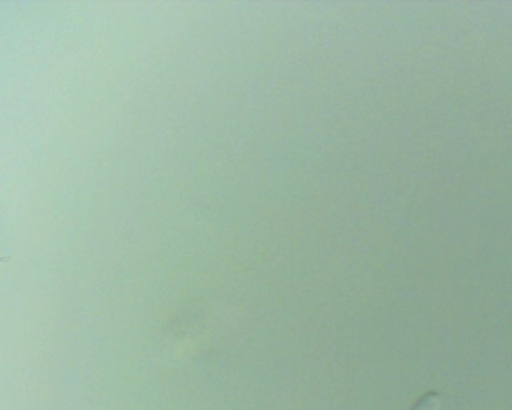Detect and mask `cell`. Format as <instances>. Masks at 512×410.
<instances>
[{
    "instance_id": "1",
    "label": "cell",
    "mask_w": 512,
    "mask_h": 410,
    "mask_svg": "<svg viewBox=\"0 0 512 410\" xmlns=\"http://www.w3.org/2000/svg\"><path fill=\"white\" fill-rule=\"evenodd\" d=\"M440 396L435 391H429L422 395L410 408V410H438Z\"/></svg>"
}]
</instances>
